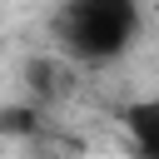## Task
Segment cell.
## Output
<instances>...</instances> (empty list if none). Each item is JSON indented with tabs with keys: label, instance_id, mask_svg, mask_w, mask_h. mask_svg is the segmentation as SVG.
<instances>
[{
	"label": "cell",
	"instance_id": "obj_1",
	"mask_svg": "<svg viewBox=\"0 0 159 159\" xmlns=\"http://www.w3.org/2000/svg\"><path fill=\"white\" fill-rule=\"evenodd\" d=\"M144 15L134 0H70L55 10L50 35L75 65H114L134 50Z\"/></svg>",
	"mask_w": 159,
	"mask_h": 159
},
{
	"label": "cell",
	"instance_id": "obj_2",
	"mask_svg": "<svg viewBox=\"0 0 159 159\" xmlns=\"http://www.w3.org/2000/svg\"><path fill=\"white\" fill-rule=\"evenodd\" d=\"M119 124H124V134H129L134 159H159V94H144V99L124 104Z\"/></svg>",
	"mask_w": 159,
	"mask_h": 159
}]
</instances>
